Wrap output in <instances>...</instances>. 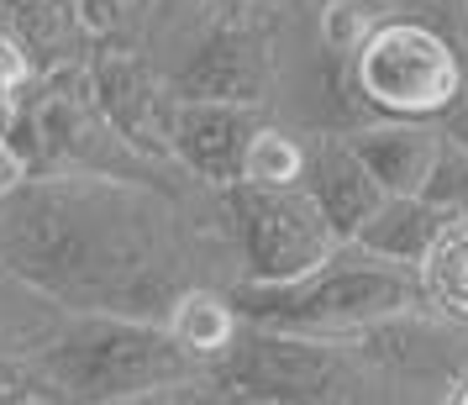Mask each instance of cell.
I'll list each match as a JSON object with an SVG mask.
<instances>
[{
	"mask_svg": "<svg viewBox=\"0 0 468 405\" xmlns=\"http://www.w3.org/2000/svg\"><path fill=\"white\" fill-rule=\"evenodd\" d=\"M0 263L74 316L164 321L195 284H242L227 195L111 174H22L0 190Z\"/></svg>",
	"mask_w": 468,
	"mask_h": 405,
	"instance_id": "6da1fadb",
	"label": "cell"
},
{
	"mask_svg": "<svg viewBox=\"0 0 468 405\" xmlns=\"http://www.w3.org/2000/svg\"><path fill=\"white\" fill-rule=\"evenodd\" d=\"M216 379L269 405H447L468 379V326L437 311H405L353 337L248 326Z\"/></svg>",
	"mask_w": 468,
	"mask_h": 405,
	"instance_id": "7a4b0ae2",
	"label": "cell"
},
{
	"mask_svg": "<svg viewBox=\"0 0 468 405\" xmlns=\"http://www.w3.org/2000/svg\"><path fill=\"white\" fill-rule=\"evenodd\" d=\"M232 300L248 326L284 337H353L389 316L426 311L416 269L379 258L363 242H342L326 263L284 284H237Z\"/></svg>",
	"mask_w": 468,
	"mask_h": 405,
	"instance_id": "3957f363",
	"label": "cell"
},
{
	"mask_svg": "<svg viewBox=\"0 0 468 405\" xmlns=\"http://www.w3.org/2000/svg\"><path fill=\"white\" fill-rule=\"evenodd\" d=\"M0 137L22 158V174H111V179H143V185H169V190L200 185L179 164H158L116 132L90 85V64L37 74V85L22 95V106Z\"/></svg>",
	"mask_w": 468,
	"mask_h": 405,
	"instance_id": "277c9868",
	"label": "cell"
},
{
	"mask_svg": "<svg viewBox=\"0 0 468 405\" xmlns=\"http://www.w3.org/2000/svg\"><path fill=\"white\" fill-rule=\"evenodd\" d=\"M37 368L53 379L64 405H111L211 374L174 342L164 321L143 316H69L64 332L37 353Z\"/></svg>",
	"mask_w": 468,
	"mask_h": 405,
	"instance_id": "5b68a950",
	"label": "cell"
},
{
	"mask_svg": "<svg viewBox=\"0 0 468 405\" xmlns=\"http://www.w3.org/2000/svg\"><path fill=\"white\" fill-rule=\"evenodd\" d=\"M347 85L363 122H442L468 85V53L426 11H389L358 43Z\"/></svg>",
	"mask_w": 468,
	"mask_h": 405,
	"instance_id": "8992f818",
	"label": "cell"
},
{
	"mask_svg": "<svg viewBox=\"0 0 468 405\" xmlns=\"http://www.w3.org/2000/svg\"><path fill=\"white\" fill-rule=\"evenodd\" d=\"M164 69L179 101H237L274 111L284 85V11L221 0L164 59Z\"/></svg>",
	"mask_w": 468,
	"mask_h": 405,
	"instance_id": "52a82bcc",
	"label": "cell"
},
{
	"mask_svg": "<svg viewBox=\"0 0 468 405\" xmlns=\"http://www.w3.org/2000/svg\"><path fill=\"white\" fill-rule=\"evenodd\" d=\"M221 195L242 253V284L300 279L342 248L305 185H227Z\"/></svg>",
	"mask_w": 468,
	"mask_h": 405,
	"instance_id": "ba28073f",
	"label": "cell"
},
{
	"mask_svg": "<svg viewBox=\"0 0 468 405\" xmlns=\"http://www.w3.org/2000/svg\"><path fill=\"white\" fill-rule=\"evenodd\" d=\"M90 85L101 95L106 116L116 132L127 137L137 153H148L158 164H174V111H179V90H174L169 69L153 53L132 43H101L90 59Z\"/></svg>",
	"mask_w": 468,
	"mask_h": 405,
	"instance_id": "9c48e42d",
	"label": "cell"
},
{
	"mask_svg": "<svg viewBox=\"0 0 468 405\" xmlns=\"http://www.w3.org/2000/svg\"><path fill=\"white\" fill-rule=\"evenodd\" d=\"M269 116L274 111L237 106V101H179V111H174V164L200 185L227 190L242 179L248 143Z\"/></svg>",
	"mask_w": 468,
	"mask_h": 405,
	"instance_id": "30bf717a",
	"label": "cell"
},
{
	"mask_svg": "<svg viewBox=\"0 0 468 405\" xmlns=\"http://www.w3.org/2000/svg\"><path fill=\"white\" fill-rule=\"evenodd\" d=\"M300 185L311 190V200L321 206V216L332 221V232L342 242H353L368 227V216L384 206L379 179L353 153L347 132H311V158H305V179Z\"/></svg>",
	"mask_w": 468,
	"mask_h": 405,
	"instance_id": "8fae6325",
	"label": "cell"
},
{
	"mask_svg": "<svg viewBox=\"0 0 468 405\" xmlns=\"http://www.w3.org/2000/svg\"><path fill=\"white\" fill-rule=\"evenodd\" d=\"M347 143L379 179L384 195H421L442 148V127L437 122H363L347 132Z\"/></svg>",
	"mask_w": 468,
	"mask_h": 405,
	"instance_id": "7c38bea8",
	"label": "cell"
},
{
	"mask_svg": "<svg viewBox=\"0 0 468 405\" xmlns=\"http://www.w3.org/2000/svg\"><path fill=\"white\" fill-rule=\"evenodd\" d=\"M0 11L43 74L90 64L101 48V32H95L80 0H0Z\"/></svg>",
	"mask_w": 468,
	"mask_h": 405,
	"instance_id": "4fadbf2b",
	"label": "cell"
},
{
	"mask_svg": "<svg viewBox=\"0 0 468 405\" xmlns=\"http://www.w3.org/2000/svg\"><path fill=\"white\" fill-rule=\"evenodd\" d=\"M164 326H169L174 342H179L195 363H206L211 374L227 363V353L237 347V337L248 332V321H242V311H237L232 290H221V284H195V290H185V295L169 305Z\"/></svg>",
	"mask_w": 468,
	"mask_h": 405,
	"instance_id": "5bb4252c",
	"label": "cell"
},
{
	"mask_svg": "<svg viewBox=\"0 0 468 405\" xmlns=\"http://www.w3.org/2000/svg\"><path fill=\"white\" fill-rule=\"evenodd\" d=\"M452 221H458V216H447L442 206H431L426 195H384V206L368 216V227H363L353 242L374 248L379 258H395L405 269H416V263L437 248V237H442Z\"/></svg>",
	"mask_w": 468,
	"mask_h": 405,
	"instance_id": "9a60e30c",
	"label": "cell"
},
{
	"mask_svg": "<svg viewBox=\"0 0 468 405\" xmlns=\"http://www.w3.org/2000/svg\"><path fill=\"white\" fill-rule=\"evenodd\" d=\"M69 316L74 311H64L32 279L0 263V358H37L48 342L64 332Z\"/></svg>",
	"mask_w": 468,
	"mask_h": 405,
	"instance_id": "2e32d148",
	"label": "cell"
},
{
	"mask_svg": "<svg viewBox=\"0 0 468 405\" xmlns=\"http://www.w3.org/2000/svg\"><path fill=\"white\" fill-rule=\"evenodd\" d=\"M416 279H421L426 311L468 326V216H458L437 237V248L416 263Z\"/></svg>",
	"mask_w": 468,
	"mask_h": 405,
	"instance_id": "e0dca14e",
	"label": "cell"
},
{
	"mask_svg": "<svg viewBox=\"0 0 468 405\" xmlns=\"http://www.w3.org/2000/svg\"><path fill=\"white\" fill-rule=\"evenodd\" d=\"M305 158H311V132L284 122V116H269L253 132V143H248L237 185H300L305 179Z\"/></svg>",
	"mask_w": 468,
	"mask_h": 405,
	"instance_id": "ac0fdd59",
	"label": "cell"
},
{
	"mask_svg": "<svg viewBox=\"0 0 468 405\" xmlns=\"http://www.w3.org/2000/svg\"><path fill=\"white\" fill-rule=\"evenodd\" d=\"M216 5H221V0H153L148 32H143V53H153V59L164 64L174 48H179L195 27L211 16Z\"/></svg>",
	"mask_w": 468,
	"mask_h": 405,
	"instance_id": "d6986e66",
	"label": "cell"
},
{
	"mask_svg": "<svg viewBox=\"0 0 468 405\" xmlns=\"http://www.w3.org/2000/svg\"><path fill=\"white\" fill-rule=\"evenodd\" d=\"M421 195L431 206H442L447 216H468V148L458 137L442 132V148H437V164H431V179Z\"/></svg>",
	"mask_w": 468,
	"mask_h": 405,
	"instance_id": "ffe728a7",
	"label": "cell"
},
{
	"mask_svg": "<svg viewBox=\"0 0 468 405\" xmlns=\"http://www.w3.org/2000/svg\"><path fill=\"white\" fill-rule=\"evenodd\" d=\"M85 16L95 22L101 43H132L143 48V32H148L153 0H80Z\"/></svg>",
	"mask_w": 468,
	"mask_h": 405,
	"instance_id": "44dd1931",
	"label": "cell"
},
{
	"mask_svg": "<svg viewBox=\"0 0 468 405\" xmlns=\"http://www.w3.org/2000/svg\"><path fill=\"white\" fill-rule=\"evenodd\" d=\"M111 405H242V395H237L232 384H221L216 374H200V379L143 389V395H127V400H111Z\"/></svg>",
	"mask_w": 468,
	"mask_h": 405,
	"instance_id": "7402d4cb",
	"label": "cell"
},
{
	"mask_svg": "<svg viewBox=\"0 0 468 405\" xmlns=\"http://www.w3.org/2000/svg\"><path fill=\"white\" fill-rule=\"evenodd\" d=\"M0 405H64L37 358H0Z\"/></svg>",
	"mask_w": 468,
	"mask_h": 405,
	"instance_id": "603a6c76",
	"label": "cell"
},
{
	"mask_svg": "<svg viewBox=\"0 0 468 405\" xmlns=\"http://www.w3.org/2000/svg\"><path fill=\"white\" fill-rule=\"evenodd\" d=\"M437 127H442L447 137H458V143H463V148H468V85H463V95L452 101V111H447V116H442V122H437Z\"/></svg>",
	"mask_w": 468,
	"mask_h": 405,
	"instance_id": "cb8c5ba5",
	"label": "cell"
},
{
	"mask_svg": "<svg viewBox=\"0 0 468 405\" xmlns=\"http://www.w3.org/2000/svg\"><path fill=\"white\" fill-rule=\"evenodd\" d=\"M16 179H22V158H16V153H11V143L0 137V190H11Z\"/></svg>",
	"mask_w": 468,
	"mask_h": 405,
	"instance_id": "d4e9b609",
	"label": "cell"
},
{
	"mask_svg": "<svg viewBox=\"0 0 468 405\" xmlns=\"http://www.w3.org/2000/svg\"><path fill=\"white\" fill-rule=\"evenodd\" d=\"M248 5H263V11H300L305 0H248Z\"/></svg>",
	"mask_w": 468,
	"mask_h": 405,
	"instance_id": "484cf974",
	"label": "cell"
},
{
	"mask_svg": "<svg viewBox=\"0 0 468 405\" xmlns=\"http://www.w3.org/2000/svg\"><path fill=\"white\" fill-rule=\"evenodd\" d=\"M358 5H368V11H379V16H389V11H400L405 0H358Z\"/></svg>",
	"mask_w": 468,
	"mask_h": 405,
	"instance_id": "4316f807",
	"label": "cell"
},
{
	"mask_svg": "<svg viewBox=\"0 0 468 405\" xmlns=\"http://www.w3.org/2000/svg\"><path fill=\"white\" fill-rule=\"evenodd\" d=\"M447 405H468V379L452 384V395H447Z\"/></svg>",
	"mask_w": 468,
	"mask_h": 405,
	"instance_id": "83f0119b",
	"label": "cell"
},
{
	"mask_svg": "<svg viewBox=\"0 0 468 405\" xmlns=\"http://www.w3.org/2000/svg\"><path fill=\"white\" fill-rule=\"evenodd\" d=\"M5 32H11V22H5V11H0V37H5Z\"/></svg>",
	"mask_w": 468,
	"mask_h": 405,
	"instance_id": "f1b7e54d",
	"label": "cell"
},
{
	"mask_svg": "<svg viewBox=\"0 0 468 405\" xmlns=\"http://www.w3.org/2000/svg\"><path fill=\"white\" fill-rule=\"evenodd\" d=\"M463 27H468V0H463Z\"/></svg>",
	"mask_w": 468,
	"mask_h": 405,
	"instance_id": "f546056e",
	"label": "cell"
},
{
	"mask_svg": "<svg viewBox=\"0 0 468 405\" xmlns=\"http://www.w3.org/2000/svg\"><path fill=\"white\" fill-rule=\"evenodd\" d=\"M242 405H269V400H242Z\"/></svg>",
	"mask_w": 468,
	"mask_h": 405,
	"instance_id": "4dcf8cb0",
	"label": "cell"
}]
</instances>
